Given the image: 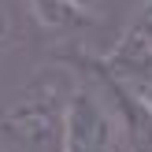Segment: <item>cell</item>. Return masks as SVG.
I'll use <instances>...</instances> for the list:
<instances>
[{
  "instance_id": "cell-1",
  "label": "cell",
  "mask_w": 152,
  "mask_h": 152,
  "mask_svg": "<svg viewBox=\"0 0 152 152\" xmlns=\"http://www.w3.org/2000/svg\"><path fill=\"white\" fill-rule=\"evenodd\" d=\"M74 56L59 152H137L134 104L89 52Z\"/></svg>"
},
{
  "instance_id": "cell-2",
  "label": "cell",
  "mask_w": 152,
  "mask_h": 152,
  "mask_svg": "<svg viewBox=\"0 0 152 152\" xmlns=\"http://www.w3.org/2000/svg\"><path fill=\"white\" fill-rule=\"evenodd\" d=\"M74 56L52 52L0 93V141L19 152H59Z\"/></svg>"
}]
</instances>
